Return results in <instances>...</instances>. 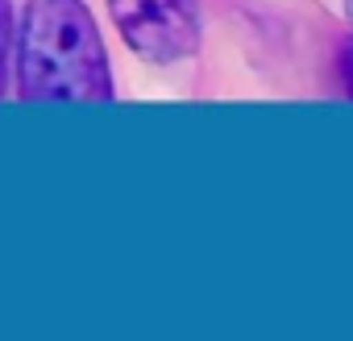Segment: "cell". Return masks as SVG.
Returning a JSON list of instances; mask_svg holds the SVG:
<instances>
[{
	"mask_svg": "<svg viewBox=\"0 0 353 341\" xmlns=\"http://www.w3.org/2000/svg\"><path fill=\"white\" fill-rule=\"evenodd\" d=\"M17 96L26 104H112L108 50L83 0H30L21 9Z\"/></svg>",
	"mask_w": 353,
	"mask_h": 341,
	"instance_id": "cell-1",
	"label": "cell"
},
{
	"mask_svg": "<svg viewBox=\"0 0 353 341\" xmlns=\"http://www.w3.org/2000/svg\"><path fill=\"white\" fill-rule=\"evenodd\" d=\"M121 42L150 67H174L200 50V0H108Z\"/></svg>",
	"mask_w": 353,
	"mask_h": 341,
	"instance_id": "cell-2",
	"label": "cell"
},
{
	"mask_svg": "<svg viewBox=\"0 0 353 341\" xmlns=\"http://www.w3.org/2000/svg\"><path fill=\"white\" fill-rule=\"evenodd\" d=\"M9 42H13V9L0 0V96H5V67H9Z\"/></svg>",
	"mask_w": 353,
	"mask_h": 341,
	"instance_id": "cell-3",
	"label": "cell"
},
{
	"mask_svg": "<svg viewBox=\"0 0 353 341\" xmlns=\"http://www.w3.org/2000/svg\"><path fill=\"white\" fill-rule=\"evenodd\" d=\"M341 84H345V92L353 100V38L341 46Z\"/></svg>",
	"mask_w": 353,
	"mask_h": 341,
	"instance_id": "cell-4",
	"label": "cell"
}]
</instances>
